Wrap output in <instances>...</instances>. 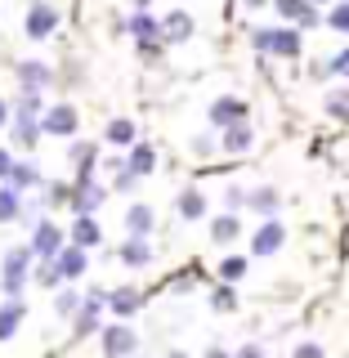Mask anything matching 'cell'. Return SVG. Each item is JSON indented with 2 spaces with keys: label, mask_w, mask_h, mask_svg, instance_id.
I'll return each instance as SVG.
<instances>
[{
  "label": "cell",
  "mask_w": 349,
  "mask_h": 358,
  "mask_svg": "<svg viewBox=\"0 0 349 358\" xmlns=\"http://www.w3.org/2000/svg\"><path fill=\"white\" fill-rule=\"evenodd\" d=\"M41 117H45L41 99L36 94H18L14 121H9V139H14L18 148H31V143H36V134H41Z\"/></svg>",
  "instance_id": "1"
},
{
  "label": "cell",
  "mask_w": 349,
  "mask_h": 358,
  "mask_svg": "<svg viewBox=\"0 0 349 358\" xmlns=\"http://www.w3.org/2000/svg\"><path fill=\"white\" fill-rule=\"evenodd\" d=\"M31 246H9L5 251V264H0V291L9 300H22V287H27V273H31Z\"/></svg>",
  "instance_id": "2"
},
{
  "label": "cell",
  "mask_w": 349,
  "mask_h": 358,
  "mask_svg": "<svg viewBox=\"0 0 349 358\" xmlns=\"http://www.w3.org/2000/svg\"><path fill=\"white\" fill-rule=\"evenodd\" d=\"M251 41H255V50L278 54V59H296L300 54V31L296 27H255Z\"/></svg>",
  "instance_id": "3"
},
{
  "label": "cell",
  "mask_w": 349,
  "mask_h": 358,
  "mask_svg": "<svg viewBox=\"0 0 349 358\" xmlns=\"http://www.w3.org/2000/svg\"><path fill=\"white\" fill-rule=\"evenodd\" d=\"M31 255L36 260H59L63 255V246H67V233H63V224H54V220H36L31 224Z\"/></svg>",
  "instance_id": "4"
},
{
  "label": "cell",
  "mask_w": 349,
  "mask_h": 358,
  "mask_svg": "<svg viewBox=\"0 0 349 358\" xmlns=\"http://www.w3.org/2000/svg\"><path fill=\"white\" fill-rule=\"evenodd\" d=\"M130 36H134V45H139L143 54H157L166 45L162 41V22H157L148 9H134V14H130Z\"/></svg>",
  "instance_id": "5"
},
{
  "label": "cell",
  "mask_w": 349,
  "mask_h": 358,
  "mask_svg": "<svg viewBox=\"0 0 349 358\" xmlns=\"http://www.w3.org/2000/svg\"><path fill=\"white\" fill-rule=\"evenodd\" d=\"M99 341H104L108 358H130L139 350V336H134V327H126V322H108V327L99 331Z\"/></svg>",
  "instance_id": "6"
},
{
  "label": "cell",
  "mask_w": 349,
  "mask_h": 358,
  "mask_svg": "<svg viewBox=\"0 0 349 358\" xmlns=\"http://www.w3.org/2000/svg\"><path fill=\"white\" fill-rule=\"evenodd\" d=\"M81 130V117H76V108L72 103H54V108H45V117H41V134H59V139H67V134H76Z\"/></svg>",
  "instance_id": "7"
},
{
  "label": "cell",
  "mask_w": 349,
  "mask_h": 358,
  "mask_svg": "<svg viewBox=\"0 0 349 358\" xmlns=\"http://www.w3.org/2000/svg\"><path fill=\"white\" fill-rule=\"evenodd\" d=\"M206 117H211V126L224 134V130H233V126H242V121H246V103H242V99H233V94H220L215 103H211Z\"/></svg>",
  "instance_id": "8"
},
{
  "label": "cell",
  "mask_w": 349,
  "mask_h": 358,
  "mask_svg": "<svg viewBox=\"0 0 349 358\" xmlns=\"http://www.w3.org/2000/svg\"><path fill=\"white\" fill-rule=\"evenodd\" d=\"M104 197H108L104 184H94V179H76V184H72V201H67V206H72L76 215H94V210L104 206Z\"/></svg>",
  "instance_id": "9"
},
{
  "label": "cell",
  "mask_w": 349,
  "mask_h": 358,
  "mask_svg": "<svg viewBox=\"0 0 349 358\" xmlns=\"http://www.w3.org/2000/svg\"><path fill=\"white\" fill-rule=\"evenodd\" d=\"M14 76L22 81V94H41V90L54 81V67H45L41 59H22V63L14 67Z\"/></svg>",
  "instance_id": "10"
},
{
  "label": "cell",
  "mask_w": 349,
  "mask_h": 358,
  "mask_svg": "<svg viewBox=\"0 0 349 358\" xmlns=\"http://www.w3.org/2000/svg\"><path fill=\"white\" fill-rule=\"evenodd\" d=\"M283 242H287V229L273 215V220H264L260 229L251 233V255H273V251H283Z\"/></svg>",
  "instance_id": "11"
},
{
  "label": "cell",
  "mask_w": 349,
  "mask_h": 358,
  "mask_svg": "<svg viewBox=\"0 0 349 358\" xmlns=\"http://www.w3.org/2000/svg\"><path fill=\"white\" fill-rule=\"evenodd\" d=\"M27 36L31 41H45V36H54V27H59V9H50V5H31L27 9Z\"/></svg>",
  "instance_id": "12"
},
{
  "label": "cell",
  "mask_w": 349,
  "mask_h": 358,
  "mask_svg": "<svg viewBox=\"0 0 349 358\" xmlns=\"http://www.w3.org/2000/svg\"><path fill=\"white\" fill-rule=\"evenodd\" d=\"M193 36V18H188V9H171V14L162 18V41L166 45H179Z\"/></svg>",
  "instance_id": "13"
},
{
  "label": "cell",
  "mask_w": 349,
  "mask_h": 358,
  "mask_svg": "<svg viewBox=\"0 0 349 358\" xmlns=\"http://www.w3.org/2000/svg\"><path fill=\"white\" fill-rule=\"evenodd\" d=\"M67 242H72V246H81V251H90V246H99V242H104V229L94 224V215H76V224L67 229Z\"/></svg>",
  "instance_id": "14"
},
{
  "label": "cell",
  "mask_w": 349,
  "mask_h": 358,
  "mask_svg": "<svg viewBox=\"0 0 349 358\" xmlns=\"http://www.w3.org/2000/svg\"><path fill=\"white\" fill-rule=\"evenodd\" d=\"M108 309L117 313V318H130L134 309H143V291H139V287H117V291H108Z\"/></svg>",
  "instance_id": "15"
},
{
  "label": "cell",
  "mask_w": 349,
  "mask_h": 358,
  "mask_svg": "<svg viewBox=\"0 0 349 358\" xmlns=\"http://www.w3.org/2000/svg\"><path fill=\"white\" fill-rule=\"evenodd\" d=\"M72 166H76V179H94V166H99V143H90V139H81V143H72Z\"/></svg>",
  "instance_id": "16"
},
{
  "label": "cell",
  "mask_w": 349,
  "mask_h": 358,
  "mask_svg": "<svg viewBox=\"0 0 349 358\" xmlns=\"http://www.w3.org/2000/svg\"><path fill=\"white\" fill-rule=\"evenodd\" d=\"M152 224H157V215H152V206H143V201H134V206L126 210V233H130V238H143V242H148Z\"/></svg>",
  "instance_id": "17"
},
{
  "label": "cell",
  "mask_w": 349,
  "mask_h": 358,
  "mask_svg": "<svg viewBox=\"0 0 349 358\" xmlns=\"http://www.w3.org/2000/svg\"><path fill=\"white\" fill-rule=\"evenodd\" d=\"M117 260H121V264H130V268H143V264L152 260V246L143 242V238H126V242L117 246Z\"/></svg>",
  "instance_id": "18"
},
{
  "label": "cell",
  "mask_w": 349,
  "mask_h": 358,
  "mask_svg": "<svg viewBox=\"0 0 349 358\" xmlns=\"http://www.w3.org/2000/svg\"><path fill=\"white\" fill-rule=\"evenodd\" d=\"M251 139H255V134H251V126L242 121V126H233V130H224V134H220V152L242 157L246 148H251Z\"/></svg>",
  "instance_id": "19"
},
{
  "label": "cell",
  "mask_w": 349,
  "mask_h": 358,
  "mask_svg": "<svg viewBox=\"0 0 349 358\" xmlns=\"http://www.w3.org/2000/svg\"><path fill=\"white\" fill-rule=\"evenodd\" d=\"M175 210H179V220H201V215H206V197H201V188H184V193L175 197Z\"/></svg>",
  "instance_id": "20"
},
{
  "label": "cell",
  "mask_w": 349,
  "mask_h": 358,
  "mask_svg": "<svg viewBox=\"0 0 349 358\" xmlns=\"http://www.w3.org/2000/svg\"><path fill=\"white\" fill-rule=\"evenodd\" d=\"M126 166H130V171L134 175H152L157 171V148H152V143H134V148H130V157H126Z\"/></svg>",
  "instance_id": "21"
},
{
  "label": "cell",
  "mask_w": 349,
  "mask_h": 358,
  "mask_svg": "<svg viewBox=\"0 0 349 358\" xmlns=\"http://www.w3.org/2000/svg\"><path fill=\"white\" fill-rule=\"evenodd\" d=\"M22 313H27V305H22V300H9V305H0V341H14Z\"/></svg>",
  "instance_id": "22"
},
{
  "label": "cell",
  "mask_w": 349,
  "mask_h": 358,
  "mask_svg": "<svg viewBox=\"0 0 349 358\" xmlns=\"http://www.w3.org/2000/svg\"><path fill=\"white\" fill-rule=\"evenodd\" d=\"M104 139H108V143H117V148H126V143L134 148V121H130V117H112V121H108V130H104Z\"/></svg>",
  "instance_id": "23"
},
{
  "label": "cell",
  "mask_w": 349,
  "mask_h": 358,
  "mask_svg": "<svg viewBox=\"0 0 349 358\" xmlns=\"http://www.w3.org/2000/svg\"><path fill=\"white\" fill-rule=\"evenodd\" d=\"M278 201H283V197H278V188H251V197H246V206H251V210H260L264 220H273Z\"/></svg>",
  "instance_id": "24"
},
{
  "label": "cell",
  "mask_w": 349,
  "mask_h": 358,
  "mask_svg": "<svg viewBox=\"0 0 349 358\" xmlns=\"http://www.w3.org/2000/svg\"><path fill=\"white\" fill-rule=\"evenodd\" d=\"M85 251H81V246H72V242H67L63 246V255H59V268H63V278H81L85 273Z\"/></svg>",
  "instance_id": "25"
},
{
  "label": "cell",
  "mask_w": 349,
  "mask_h": 358,
  "mask_svg": "<svg viewBox=\"0 0 349 358\" xmlns=\"http://www.w3.org/2000/svg\"><path fill=\"white\" fill-rule=\"evenodd\" d=\"M5 188H14V193H27V188H36V166H31V162H18L14 171H9V179H5Z\"/></svg>",
  "instance_id": "26"
},
{
  "label": "cell",
  "mask_w": 349,
  "mask_h": 358,
  "mask_svg": "<svg viewBox=\"0 0 349 358\" xmlns=\"http://www.w3.org/2000/svg\"><path fill=\"white\" fill-rule=\"evenodd\" d=\"M31 282L45 287V291H54V287L63 282V268H59V260H41L36 268H31Z\"/></svg>",
  "instance_id": "27"
},
{
  "label": "cell",
  "mask_w": 349,
  "mask_h": 358,
  "mask_svg": "<svg viewBox=\"0 0 349 358\" xmlns=\"http://www.w3.org/2000/svg\"><path fill=\"white\" fill-rule=\"evenodd\" d=\"M14 220H22V193L0 184V224H14Z\"/></svg>",
  "instance_id": "28"
},
{
  "label": "cell",
  "mask_w": 349,
  "mask_h": 358,
  "mask_svg": "<svg viewBox=\"0 0 349 358\" xmlns=\"http://www.w3.org/2000/svg\"><path fill=\"white\" fill-rule=\"evenodd\" d=\"M238 233H242L238 215H215V224H211V238H215V242H233Z\"/></svg>",
  "instance_id": "29"
},
{
  "label": "cell",
  "mask_w": 349,
  "mask_h": 358,
  "mask_svg": "<svg viewBox=\"0 0 349 358\" xmlns=\"http://www.w3.org/2000/svg\"><path fill=\"white\" fill-rule=\"evenodd\" d=\"M81 305H85V296H81V291H72V287L54 296V309H59L63 318H76V313H81Z\"/></svg>",
  "instance_id": "30"
},
{
  "label": "cell",
  "mask_w": 349,
  "mask_h": 358,
  "mask_svg": "<svg viewBox=\"0 0 349 358\" xmlns=\"http://www.w3.org/2000/svg\"><path fill=\"white\" fill-rule=\"evenodd\" d=\"M211 309H215V313H233V309H238V291H233L229 282H220L215 291H211Z\"/></svg>",
  "instance_id": "31"
},
{
  "label": "cell",
  "mask_w": 349,
  "mask_h": 358,
  "mask_svg": "<svg viewBox=\"0 0 349 358\" xmlns=\"http://www.w3.org/2000/svg\"><path fill=\"white\" fill-rule=\"evenodd\" d=\"M246 273V255H224V260H220V282H238V278Z\"/></svg>",
  "instance_id": "32"
},
{
  "label": "cell",
  "mask_w": 349,
  "mask_h": 358,
  "mask_svg": "<svg viewBox=\"0 0 349 358\" xmlns=\"http://www.w3.org/2000/svg\"><path fill=\"white\" fill-rule=\"evenodd\" d=\"M273 9H278V18H296L300 22L313 5H309V0H273Z\"/></svg>",
  "instance_id": "33"
},
{
  "label": "cell",
  "mask_w": 349,
  "mask_h": 358,
  "mask_svg": "<svg viewBox=\"0 0 349 358\" xmlns=\"http://www.w3.org/2000/svg\"><path fill=\"white\" fill-rule=\"evenodd\" d=\"M327 112L336 121H349V90H332V94H327Z\"/></svg>",
  "instance_id": "34"
},
{
  "label": "cell",
  "mask_w": 349,
  "mask_h": 358,
  "mask_svg": "<svg viewBox=\"0 0 349 358\" xmlns=\"http://www.w3.org/2000/svg\"><path fill=\"white\" fill-rule=\"evenodd\" d=\"M134 184H139V175H134L130 166H121V171H112V188H117V193H134Z\"/></svg>",
  "instance_id": "35"
},
{
  "label": "cell",
  "mask_w": 349,
  "mask_h": 358,
  "mask_svg": "<svg viewBox=\"0 0 349 358\" xmlns=\"http://www.w3.org/2000/svg\"><path fill=\"white\" fill-rule=\"evenodd\" d=\"M72 201V184H45V206H63Z\"/></svg>",
  "instance_id": "36"
},
{
  "label": "cell",
  "mask_w": 349,
  "mask_h": 358,
  "mask_svg": "<svg viewBox=\"0 0 349 358\" xmlns=\"http://www.w3.org/2000/svg\"><path fill=\"white\" fill-rule=\"evenodd\" d=\"M327 27L349 31V5H336V9H332V14H327Z\"/></svg>",
  "instance_id": "37"
},
{
  "label": "cell",
  "mask_w": 349,
  "mask_h": 358,
  "mask_svg": "<svg viewBox=\"0 0 349 358\" xmlns=\"http://www.w3.org/2000/svg\"><path fill=\"white\" fill-rule=\"evenodd\" d=\"M246 197H251V193H246V188L229 184V193H224V201H229V215H233V210H238V206H246Z\"/></svg>",
  "instance_id": "38"
},
{
  "label": "cell",
  "mask_w": 349,
  "mask_h": 358,
  "mask_svg": "<svg viewBox=\"0 0 349 358\" xmlns=\"http://www.w3.org/2000/svg\"><path fill=\"white\" fill-rule=\"evenodd\" d=\"M327 76H349V50H341V54L327 63Z\"/></svg>",
  "instance_id": "39"
},
{
  "label": "cell",
  "mask_w": 349,
  "mask_h": 358,
  "mask_svg": "<svg viewBox=\"0 0 349 358\" xmlns=\"http://www.w3.org/2000/svg\"><path fill=\"white\" fill-rule=\"evenodd\" d=\"M14 166H18V157L9 152V148H0V184L9 179V171H14Z\"/></svg>",
  "instance_id": "40"
},
{
  "label": "cell",
  "mask_w": 349,
  "mask_h": 358,
  "mask_svg": "<svg viewBox=\"0 0 349 358\" xmlns=\"http://www.w3.org/2000/svg\"><path fill=\"white\" fill-rule=\"evenodd\" d=\"M193 152L197 157H211V152H215V139H211V134H197V139H193Z\"/></svg>",
  "instance_id": "41"
},
{
  "label": "cell",
  "mask_w": 349,
  "mask_h": 358,
  "mask_svg": "<svg viewBox=\"0 0 349 358\" xmlns=\"http://www.w3.org/2000/svg\"><path fill=\"white\" fill-rule=\"evenodd\" d=\"M291 358H322V345L305 341V345H296V354H291Z\"/></svg>",
  "instance_id": "42"
},
{
  "label": "cell",
  "mask_w": 349,
  "mask_h": 358,
  "mask_svg": "<svg viewBox=\"0 0 349 358\" xmlns=\"http://www.w3.org/2000/svg\"><path fill=\"white\" fill-rule=\"evenodd\" d=\"M233 358H264V350H260V345H242V350L233 354Z\"/></svg>",
  "instance_id": "43"
},
{
  "label": "cell",
  "mask_w": 349,
  "mask_h": 358,
  "mask_svg": "<svg viewBox=\"0 0 349 358\" xmlns=\"http://www.w3.org/2000/svg\"><path fill=\"white\" fill-rule=\"evenodd\" d=\"M9 121H14V108H9L5 99H0V126H9Z\"/></svg>",
  "instance_id": "44"
},
{
  "label": "cell",
  "mask_w": 349,
  "mask_h": 358,
  "mask_svg": "<svg viewBox=\"0 0 349 358\" xmlns=\"http://www.w3.org/2000/svg\"><path fill=\"white\" fill-rule=\"evenodd\" d=\"M242 5H246V9H264L269 0H242Z\"/></svg>",
  "instance_id": "45"
},
{
  "label": "cell",
  "mask_w": 349,
  "mask_h": 358,
  "mask_svg": "<svg viewBox=\"0 0 349 358\" xmlns=\"http://www.w3.org/2000/svg\"><path fill=\"white\" fill-rule=\"evenodd\" d=\"M206 358H233V354H224V350H211V354H206Z\"/></svg>",
  "instance_id": "46"
},
{
  "label": "cell",
  "mask_w": 349,
  "mask_h": 358,
  "mask_svg": "<svg viewBox=\"0 0 349 358\" xmlns=\"http://www.w3.org/2000/svg\"><path fill=\"white\" fill-rule=\"evenodd\" d=\"M309 5H327V0H309Z\"/></svg>",
  "instance_id": "47"
},
{
  "label": "cell",
  "mask_w": 349,
  "mask_h": 358,
  "mask_svg": "<svg viewBox=\"0 0 349 358\" xmlns=\"http://www.w3.org/2000/svg\"><path fill=\"white\" fill-rule=\"evenodd\" d=\"M171 358H188V354H171Z\"/></svg>",
  "instance_id": "48"
},
{
  "label": "cell",
  "mask_w": 349,
  "mask_h": 358,
  "mask_svg": "<svg viewBox=\"0 0 349 358\" xmlns=\"http://www.w3.org/2000/svg\"><path fill=\"white\" fill-rule=\"evenodd\" d=\"M139 5H148V0H139Z\"/></svg>",
  "instance_id": "49"
}]
</instances>
